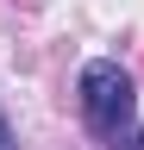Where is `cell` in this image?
<instances>
[{"label": "cell", "instance_id": "2", "mask_svg": "<svg viewBox=\"0 0 144 150\" xmlns=\"http://www.w3.org/2000/svg\"><path fill=\"white\" fill-rule=\"evenodd\" d=\"M0 150H19V144H13V125H6V112H0Z\"/></svg>", "mask_w": 144, "mask_h": 150}, {"label": "cell", "instance_id": "3", "mask_svg": "<svg viewBox=\"0 0 144 150\" xmlns=\"http://www.w3.org/2000/svg\"><path fill=\"white\" fill-rule=\"evenodd\" d=\"M119 150H144V131H132V138L119 131Z\"/></svg>", "mask_w": 144, "mask_h": 150}, {"label": "cell", "instance_id": "1", "mask_svg": "<svg viewBox=\"0 0 144 150\" xmlns=\"http://www.w3.org/2000/svg\"><path fill=\"white\" fill-rule=\"evenodd\" d=\"M132 112H138V88H132V75H125L119 63H88L82 69V119L94 138H119L125 125H132Z\"/></svg>", "mask_w": 144, "mask_h": 150}]
</instances>
